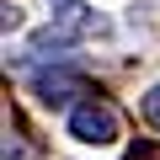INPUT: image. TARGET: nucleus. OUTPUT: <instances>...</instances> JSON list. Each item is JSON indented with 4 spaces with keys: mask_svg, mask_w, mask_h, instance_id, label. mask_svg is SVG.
<instances>
[{
    "mask_svg": "<svg viewBox=\"0 0 160 160\" xmlns=\"http://www.w3.org/2000/svg\"><path fill=\"white\" fill-rule=\"evenodd\" d=\"M69 139L75 144H91V149H107L123 139V123H118V107L102 102V96H86L80 107H69Z\"/></svg>",
    "mask_w": 160,
    "mask_h": 160,
    "instance_id": "nucleus-1",
    "label": "nucleus"
},
{
    "mask_svg": "<svg viewBox=\"0 0 160 160\" xmlns=\"http://www.w3.org/2000/svg\"><path fill=\"white\" fill-rule=\"evenodd\" d=\"M32 91H38V102L43 107H53V112H69V107H80V102H86V96H96L91 91V80L86 75H75L69 64H43L38 75H32Z\"/></svg>",
    "mask_w": 160,
    "mask_h": 160,
    "instance_id": "nucleus-2",
    "label": "nucleus"
},
{
    "mask_svg": "<svg viewBox=\"0 0 160 160\" xmlns=\"http://www.w3.org/2000/svg\"><path fill=\"white\" fill-rule=\"evenodd\" d=\"M48 6H53V22L64 32H75V38H107L112 32V22L96 6H86V0H48Z\"/></svg>",
    "mask_w": 160,
    "mask_h": 160,
    "instance_id": "nucleus-3",
    "label": "nucleus"
},
{
    "mask_svg": "<svg viewBox=\"0 0 160 160\" xmlns=\"http://www.w3.org/2000/svg\"><path fill=\"white\" fill-rule=\"evenodd\" d=\"M75 43H80V38H75V32H64V27L53 22V27H43V32H32V38H27V53H22V59H27V64H38V69H43V64H64Z\"/></svg>",
    "mask_w": 160,
    "mask_h": 160,
    "instance_id": "nucleus-4",
    "label": "nucleus"
},
{
    "mask_svg": "<svg viewBox=\"0 0 160 160\" xmlns=\"http://www.w3.org/2000/svg\"><path fill=\"white\" fill-rule=\"evenodd\" d=\"M0 123H6V144H0V160H38L43 155V144L27 133V123H22V112L6 102V118H0Z\"/></svg>",
    "mask_w": 160,
    "mask_h": 160,
    "instance_id": "nucleus-5",
    "label": "nucleus"
},
{
    "mask_svg": "<svg viewBox=\"0 0 160 160\" xmlns=\"http://www.w3.org/2000/svg\"><path fill=\"white\" fill-rule=\"evenodd\" d=\"M139 118H144V123H149V128L160 133V80H155V86H149V91L139 96Z\"/></svg>",
    "mask_w": 160,
    "mask_h": 160,
    "instance_id": "nucleus-6",
    "label": "nucleus"
},
{
    "mask_svg": "<svg viewBox=\"0 0 160 160\" xmlns=\"http://www.w3.org/2000/svg\"><path fill=\"white\" fill-rule=\"evenodd\" d=\"M0 11H6V16H0V27H6V32L22 27V6H0Z\"/></svg>",
    "mask_w": 160,
    "mask_h": 160,
    "instance_id": "nucleus-7",
    "label": "nucleus"
}]
</instances>
